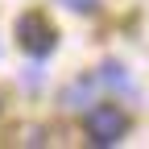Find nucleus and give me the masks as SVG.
Wrapping results in <instances>:
<instances>
[{"label":"nucleus","instance_id":"obj_1","mask_svg":"<svg viewBox=\"0 0 149 149\" xmlns=\"http://www.w3.org/2000/svg\"><path fill=\"white\" fill-rule=\"evenodd\" d=\"M128 133V112H120L116 104H95L87 112V137L95 145H116Z\"/></svg>","mask_w":149,"mask_h":149},{"label":"nucleus","instance_id":"obj_2","mask_svg":"<svg viewBox=\"0 0 149 149\" xmlns=\"http://www.w3.org/2000/svg\"><path fill=\"white\" fill-rule=\"evenodd\" d=\"M17 42L29 54H50L54 50V25L46 17H37V13H25L21 21H17Z\"/></svg>","mask_w":149,"mask_h":149},{"label":"nucleus","instance_id":"obj_3","mask_svg":"<svg viewBox=\"0 0 149 149\" xmlns=\"http://www.w3.org/2000/svg\"><path fill=\"white\" fill-rule=\"evenodd\" d=\"M100 87H104V79H100V74H87V79L70 83V87L62 91V104L79 112V108H87V104H95V91H100Z\"/></svg>","mask_w":149,"mask_h":149},{"label":"nucleus","instance_id":"obj_4","mask_svg":"<svg viewBox=\"0 0 149 149\" xmlns=\"http://www.w3.org/2000/svg\"><path fill=\"white\" fill-rule=\"evenodd\" d=\"M58 4H66V8H74V13H91L100 0H58Z\"/></svg>","mask_w":149,"mask_h":149}]
</instances>
